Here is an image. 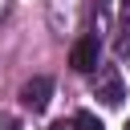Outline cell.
I'll list each match as a JSON object with an SVG mask.
<instances>
[{"label":"cell","instance_id":"6da1fadb","mask_svg":"<svg viewBox=\"0 0 130 130\" xmlns=\"http://www.w3.org/2000/svg\"><path fill=\"white\" fill-rule=\"evenodd\" d=\"M49 98H53V81H49V77H32V81L20 85V106L32 110V114H41V110L49 106Z\"/></svg>","mask_w":130,"mask_h":130},{"label":"cell","instance_id":"7a4b0ae2","mask_svg":"<svg viewBox=\"0 0 130 130\" xmlns=\"http://www.w3.org/2000/svg\"><path fill=\"white\" fill-rule=\"evenodd\" d=\"M98 37H81L73 49H69V65L77 69V73H89V69H98Z\"/></svg>","mask_w":130,"mask_h":130},{"label":"cell","instance_id":"3957f363","mask_svg":"<svg viewBox=\"0 0 130 130\" xmlns=\"http://www.w3.org/2000/svg\"><path fill=\"white\" fill-rule=\"evenodd\" d=\"M98 98H102V106H122L126 85H122L118 69H102V73H98Z\"/></svg>","mask_w":130,"mask_h":130},{"label":"cell","instance_id":"277c9868","mask_svg":"<svg viewBox=\"0 0 130 130\" xmlns=\"http://www.w3.org/2000/svg\"><path fill=\"white\" fill-rule=\"evenodd\" d=\"M73 130H106V126H102L93 114H77V118H73Z\"/></svg>","mask_w":130,"mask_h":130},{"label":"cell","instance_id":"5b68a950","mask_svg":"<svg viewBox=\"0 0 130 130\" xmlns=\"http://www.w3.org/2000/svg\"><path fill=\"white\" fill-rule=\"evenodd\" d=\"M49 130H73V118H69V122H65V118H61V122H53Z\"/></svg>","mask_w":130,"mask_h":130},{"label":"cell","instance_id":"8992f818","mask_svg":"<svg viewBox=\"0 0 130 130\" xmlns=\"http://www.w3.org/2000/svg\"><path fill=\"white\" fill-rule=\"evenodd\" d=\"M126 130H130V122H126Z\"/></svg>","mask_w":130,"mask_h":130}]
</instances>
